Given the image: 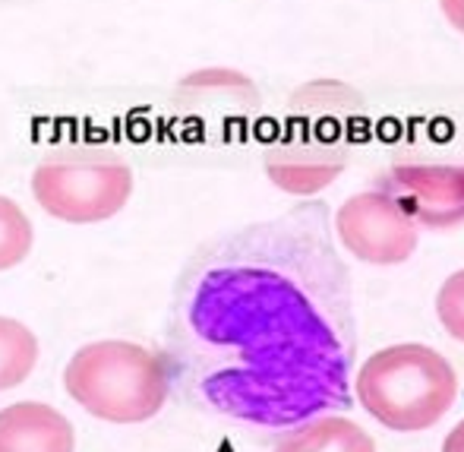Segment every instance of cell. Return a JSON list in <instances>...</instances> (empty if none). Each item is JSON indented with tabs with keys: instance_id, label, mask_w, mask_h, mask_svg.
<instances>
[{
	"instance_id": "6da1fadb",
	"label": "cell",
	"mask_w": 464,
	"mask_h": 452,
	"mask_svg": "<svg viewBox=\"0 0 464 452\" xmlns=\"http://www.w3.org/2000/svg\"><path fill=\"white\" fill-rule=\"evenodd\" d=\"M161 358L193 408L244 427L348 408L354 281L329 206L300 202L206 241L178 275Z\"/></svg>"
},
{
	"instance_id": "7a4b0ae2",
	"label": "cell",
	"mask_w": 464,
	"mask_h": 452,
	"mask_svg": "<svg viewBox=\"0 0 464 452\" xmlns=\"http://www.w3.org/2000/svg\"><path fill=\"white\" fill-rule=\"evenodd\" d=\"M363 411L398 434L440 424L459 398V373L442 351L423 342H398L372 351L351 379Z\"/></svg>"
},
{
	"instance_id": "3957f363",
	"label": "cell",
	"mask_w": 464,
	"mask_h": 452,
	"mask_svg": "<svg viewBox=\"0 0 464 452\" xmlns=\"http://www.w3.org/2000/svg\"><path fill=\"white\" fill-rule=\"evenodd\" d=\"M70 398L98 421L142 424L171 396L165 358L123 339L82 345L63 370Z\"/></svg>"
},
{
	"instance_id": "277c9868",
	"label": "cell",
	"mask_w": 464,
	"mask_h": 452,
	"mask_svg": "<svg viewBox=\"0 0 464 452\" xmlns=\"http://www.w3.org/2000/svg\"><path fill=\"white\" fill-rule=\"evenodd\" d=\"M35 202L51 219L70 225H95L114 219L133 196V168L104 142H63L54 146L32 174Z\"/></svg>"
},
{
	"instance_id": "5b68a950",
	"label": "cell",
	"mask_w": 464,
	"mask_h": 452,
	"mask_svg": "<svg viewBox=\"0 0 464 452\" xmlns=\"http://www.w3.org/2000/svg\"><path fill=\"white\" fill-rule=\"evenodd\" d=\"M420 231H455L464 225V149H401L376 178Z\"/></svg>"
},
{
	"instance_id": "8992f818",
	"label": "cell",
	"mask_w": 464,
	"mask_h": 452,
	"mask_svg": "<svg viewBox=\"0 0 464 452\" xmlns=\"http://www.w3.org/2000/svg\"><path fill=\"white\" fill-rule=\"evenodd\" d=\"M332 234L344 253L370 266L408 263L420 244V228L385 187L372 183L348 196L332 215Z\"/></svg>"
},
{
	"instance_id": "52a82bcc",
	"label": "cell",
	"mask_w": 464,
	"mask_h": 452,
	"mask_svg": "<svg viewBox=\"0 0 464 452\" xmlns=\"http://www.w3.org/2000/svg\"><path fill=\"white\" fill-rule=\"evenodd\" d=\"M263 168L281 193L287 196H316L332 187L348 168V146L342 140L306 133V130H285L266 146Z\"/></svg>"
},
{
	"instance_id": "ba28073f",
	"label": "cell",
	"mask_w": 464,
	"mask_h": 452,
	"mask_svg": "<svg viewBox=\"0 0 464 452\" xmlns=\"http://www.w3.org/2000/svg\"><path fill=\"white\" fill-rule=\"evenodd\" d=\"M256 83L231 67H206L178 83V111L193 127H244L259 114Z\"/></svg>"
},
{
	"instance_id": "9c48e42d",
	"label": "cell",
	"mask_w": 464,
	"mask_h": 452,
	"mask_svg": "<svg viewBox=\"0 0 464 452\" xmlns=\"http://www.w3.org/2000/svg\"><path fill=\"white\" fill-rule=\"evenodd\" d=\"M287 121L291 127L306 133L342 140L344 133H354L370 121L367 98L354 86L332 76H319L304 86H297L287 98Z\"/></svg>"
},
{
	"instance_id": "30bf717a",
	"label": "cell",
	"mask_w": 464,
	"mask_h": 452,
	"mask_svg": "<svg viewBox=\"0 0 464 452\" xmlns=\"http://www.w3.org/2000/svg\"><path fill=\"white\" fill-rule=\"evenodd\" d=\"M0 452H76V430L54 405H6L0 411Z\"/></svg>"
},
{
	"instance_id": "8fae6325",
	"label": "cell",
	"mask_w": 464,
	"mask_h": 452,
	"mask_svg": "<svg viewBox=\"0 0 464 452\" xmlns=\"http://www.w3.org/2000/svg\"><path fill=\"white\" fill-rule=\"evenodd\" d=\"M272 452H376V443L348 415L325 411L287 427Z\"/></svg>"
},
{
	"instance_id": "7c38bea8",
	"label": "cell",
	"mask_w": 464,
	"mask_h": 452,
	"mask_svg": "<svg viewBox=\"0 0 464 452\" xmlns=\"http://www.w3.org/2000/svg\"><path fill=\"white\" fill-rule=\"evenodd\" d=\"M38 364V339L25 323L0 317V392L16 389Z\"/></svg>"
},
{
	"instance_id": "4fadbf2b",
	"label": "cell",
	"mask_w": 464,
	"mask_h": 452,
	"mask_svg": "<svg viewBox=\"0 0 464 452\" xmlns=\"http://www.w3.org/2000/svg\"><path fill=\"white\" fill-rule=\"evenodd\" d=\"M32 244H35V228L29 215L10 196H0V272L23 263L32 253Z\"/></svg>"
},
{
	"instance_id": "5bb4252c",
	"label": "cell",
	"mask_w": 464,
	"mask_h": 452,
	"mask_svg": "<svg viewBox=\"0 0 464 452\" xmlns=\"http://www.w3.org/2000/svg\"><path fill=\"white\" fill-rule=\"evenodd\" d=\"M436 317L455 342L464 345V270L452 272L436 291Z\"/></svg>"
},
{
	"instance_id": "9a60e30c",
	"label": "cell",
	"mask_w": 464,
	"mask_h": 452,
	"mask_svg": "<svg viewBox=\"0 0 464 452\" xmlns=\"http://www.w3.org/2000/svg\"><path fill=\"white\" fill-rule=\"evenodd\" d=\"M440 10L446 16V23L464 35V0H440Z\"/></svg>"
},
{
	"instance_id": "2e32d148",
	"label": "cell",
	"mask_w": 464,
	"mask_h": 452,
	"mask_svg": "<svg viewBox=\"0 0 464 452\" xmlns=\"http://www.w3.org/2000/svg\"><path fill=\"white\" fill-rule=\"evenodd\" d=\"M442 452H464V418L446 434V440H442Z\"/></svg>"
}]
</instances>
